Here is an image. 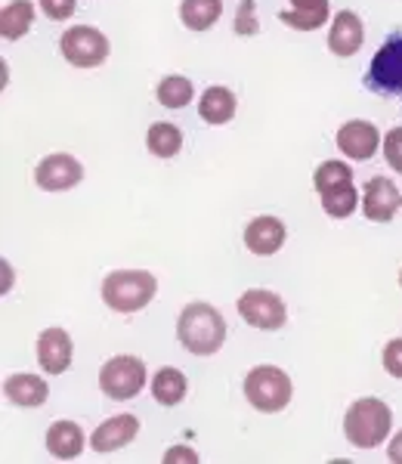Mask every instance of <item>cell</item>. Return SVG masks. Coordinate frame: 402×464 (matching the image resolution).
Instances as JSON below:
<instances>
[{
    "label": "cell",
    "instance_id": "cell-1",
    "mask_svg": "<svg viewBox=\"0 0 402 464\" xmlns=\"http://www.w3.org/2000/svg\"><path fill=\"white\" fill-rule=\"evenodd\" d=\"M177 338L189 353L214 356L226 341V319L211 304H189L183 306L180 319H177Z\"/></svg>",
    "mask_w": 402,
    "mask_h": 464
},
{
    "label": "cell",
    "instance_id": "cell-2",
    "mask_svg": "<svg viewBox=\"0 0 402 464\" xmlns=\"http://www.w3.org/2000/svg\"><path fill=\"white\" fill-rule=\"evenodd\" d=\"M312 186L322 198V211L331 220H347L359 208V189H356L353 170L347 161H322L312 174Z\"/></svg>",
    "mask_w": 402,
    "mask_h": 464
},
{
    "label": "cell",
    "instance_id": "cell-3",
    "mask_svg": "<svg viewBox=\"0 0 402 464\" xmlns=\"http://www.w3.org/2000/svg\"><path fill=\"white\" fill-rule=\"evenodd\" d=\"M393 428V411L378 396H362L344 415V437L356 449H375L387 440Z\"/></svg>",
    "mask_w": 402,
    "mask_h": 464
},
{
    "label": "cell",
    "instance_id": "cell-4",
    "mask_svg": "<svg viewBox=\"0 0 402 464\" xmlns=\"http://www.w3.org/2000/svg\"><path fill=\"white\" fill-rule=\"evenodd\" d=\"M158 279L146 269H115L102 279V301L115 313H139L152 304Z\"/></svg>",
    "mask_w": 402,
    "mask_h": 464
},
{
    "label": "cell",
    "instance_id": "cell-5",
    "mask_svg": "<svg viewBox=\"0 0 402 464\" xmlns=\"http://www.w3.org/2000/svg\"><path fill=\"white\" fill-rule=\"evenodd\" d=\"M292 393H294L292 378L279 365H254L248 372V378H244V396H248V402L257 411H266V415L285 409L292 402Z\"/></svg>",
    "mask_w": 402,
    "mask_h": 464
},
{
    "label": "cell",
    "instance_id": "cell-6",
    "mask_svg": "<svg viewBox=\"0 0 402 464\" xmlns=\"http://www.w3.org/2000/svg\"><path fill=\"white\" fill-rule=\"evenodd\" d=\"M146 387V362L139 356H111L100 369V391L109 400H133Z\"/></svg>",
    "mask_w": 402,
    "mask_h": 464
},
{
    "label": "cell",
    "instance_id": "cell-7",
    "mask_svg": "<svg viewBox=\"0 0 402 464\" xmlns=\"http://www.w3.org/2000/svg\"><path fill=\"white\" fill-rule=\"evenodd\" d=\"M366 87L378 96L402 93V32L390 34L375 53L366 74Z\"/></svg>",
    "mask_w": 402,
    "mask_h": 464
},
{
    "label": "cell",
    "instance_id": "cell-8",
    "mask_svg": "<svg viewBox=\"0 0 402 464\" xmlns=\"http://www.w3.org/2000/svg\"><path fill=\"white\" fill-rule=\"evenodd\" d=\"M59 50L74 69H96L109 59V37L93 25H72L59 41Z\"/></svg>",
    "mask_w": 402,
    "mask_h": 464
},
{
    "label": "cell",
    "instance_id": "cell-9",
    "mask_svg": "<svg viewBox=\"0 0 402 464\" xmlns=\"http://www.w3.org/2000/svg\"><path fill=\"white\" fill-rule=\"evenodd\" d=\"M238 313L248 322L251 328H260V332H279L288 322V310L285 301H282L275 291L266 288H248L242 297H238Z\"/></svg>",
    "mask_w": 402,
    "mask_h": 464
},
{
    "label": "cell",
    "instance_id": "cell-10",
    "mask_svg": "<svg viewBox=\"0 0 402 464\" xmlns=\"http://www.w3.org/2000/svg\"><path fill=\"white\" fill-rule=\"evenodd\" d=\"M81 179H84V164L74 159V155H65V152L47 155V159L34 168V183L41 186L43 192L74 189Z\"/></svg>",
    "mask_w": 402,
    "mask_h": 464
},
{
    "label": "cell",
    "instance_id": "cell-11",
    "mask_svg": "<svg viewBox=\"0 0 402 464\" xmlns=\"http://www.w3.org/2000/svg\"><path fill=\"white\" fill-rule=\"evenodd\" d=\"M399 208H402V196L397 183L387 177H371L366 189H362V214L371 223H390Z\"/></svg>",
    "mask_w": 402,
    "mask_h": 464
},
{
    "label": "cell",
    "instance_id": "cell-12",
    "mask_svg": "<svg viewBox=\"0 0 402 464\" xmlns=\"http://www.w3.org/2000/svg\"><path fill=\"white\" fill-rule=\"evenodd\" d=\"M338 149L353 161H368L381 149V130L371 121H347L338 130Z\"/></svg>",
    "mask_w": 402,
    "mask_h": 464
},
{
    "label": "cell",
    "instance_id": "cell-13",
    "mask_svg": "<svg viewBox=\"0 0 402 464\" xmlns=\"http://www.w3.org/2000/svg\"><path fill=\"white\" fill-rule=\"evenodd\" d=\"M37 362H41V369L47 372V375H62V372H69L72 365V334L65 332V328H47V332H41V338H37Z\"/></svg>",
    "mask_w": 402,
    "mask_h": 464
},
{
    "label": "cell",
    "instance_id": "cell-14",
    "mask_svg": "<svg viewBox=\"0 0 402 464\" xmlns=\"http://www.w3.org/2000/svg\"><path fill=\"white\" fill-rule=\"evenodd\" d=\"M139 433V418L137 415H115L106 418L93 433H91V449L100 455L118 452V449L130 446Z\"/></svg>",
    "mask_w": 402,
    "mask_h": 464
},
{
    "label": "cell",
    "instance_id": "cell-15",
    "mask_svg": "<svg viewBox=\"0 0 402 464\" xmlns=\"http://www.w3.org/2000/svg\"><path fill=\"white\" fill-rule=\"evenodd\" d=\"M285 238H288L285 223L273 214L254 217V220L244 227V245H248V251L257 254V257H270V254H275L282 245H285Z\"/></svg>",
    "mask_w": 402,
    "mask_h": 464
},
{
    "label": "cell",
    "instance_id": "cell-16",
    "mask_svg": "<svg viewBox=\"0 0 402 464\" xmlns=\"http://www.w3.org/2000/svg\"><path fill=\"white\" fill-rule=\"evenodd\" d=\"M362 41H366V28H362V19L356 16L353 10H340L334 22L329 25V50L334 56L349 59L353 53H359Z\"/></svg>",
    "mask_w": 402,
    "mask_h": 464
},
{
    "label": "cell",
    "instance_id": "cell-17",
    "mask_svg": "<svg viewBox=\"0 0 402 464\" xmlns=\"http://www.w3.org/2000/svg\"><path fill=\"white\" fill-rule=\"evenodd\" d=\"M4 396L13 402V406L34 409V406H43V402H47L50 387H47V381H43V378L28 375V372H19V375L4 381Z\"/></svg>",
    "mask_w": 402,
    "mask_h": 464
},
{
    "label": "cell",
    "instance_id": "cell-18",
    "mask_svg": "<svg viewBox=\"0 0 402 464\" xmlns=\"http://www.w3.org/2000/svg\"><path fill=\"white\" fill-rule=\"evenodd\" d=\"M47 452L53 455L59 461H72L78 459L81 452H84L87 440H84V430L78 428L74 421H53L47 430Z\"/></svg>",
    "mask_w": 402,
    "mask_h": 464
},
{
    "label": "cell",
    "instance_id": "cell-19",
    "mask_svg": "<svg viewBox=\"0 0 402 464\" xmlns=\"http://www.w3.org/2000/svg\"><path fill=\"white\" fill-rule=\"evenodd\" d=\"M279 19L294 32H316L329 22V0H292V10H282Z\"/></svg>",
    "mask_w": 402,
    "mask_h": 464
},
{
    "label": "cell",
    "instance_id": "cell-20",
    "mask_svg": "<svg viewBox=\"0 0 402 464\" xmlns=\"http://www.w3.org/2000/svg\"><path fill=\"white\" fill-rule=\"evenodd\" d=\"M238 109V100L229 87H207L198 100V115L207 124H229Z\"/></svg>",
    "mask_w": 402,
    "mask_h": 464
},
{
    "label": "cell",
    "instance_id": "cell-21",
    "mask_svg": "<svg viewBox=\"0 0 402 464\" xmlns=\"http://www.w3.org/2000/svg\"><path fill=\"white\" fill-rule=\"evenodd\" d=\"M34 25V0H13L0 10V34L4 41H19Z\"/></svg>",
    "mask_w": 402,
    "mask_h": 464
},
{
    "label": "cell",
    "instance_id": "cell-22",
    "mask_svg": "<svg viewBox=\"0 0 402 464\" xmlns=\"http://www.w3.org/2000/svg\"><path fill=\"white\" fill-rule=\"evenodd\" d=\"M186 391H189V381H186V375L180 369H174V365H168V369L155 372L152 378V396L158 406H180Z\"/></svg>",
    "mask_w": 402,
    "mask_h": 464
},
{
    "label": "cell",
    "instance_id": "cell-23",
    "mask_svg": "<svg viewBox=\"0 0 402 464\" xmlns=\"http://www.w3.org/2000/svg\"><path fill=\"white\" fill-rule=\"evenodd\" d=\"M223 16V0H183L180 19L189 32H207Z\"/></svg>",
    "mask_w": 402,
    "mask_h": 464
},
{
    "label": "cell",
    "instance_id": "cell-24",
    "mask_svg": "<svg viewBox=\"0 0 402 464\" xmlns=\"http://www.w3.org/2000/svg\"><path fill=\"white\" fill-rule=\"evenodd\" d=\"M146 149L155 155V159H174V155L183 149V130L170 121L152 124L146 133Z\"/></svg>",
    "mask_w": 402,
    "mask_h": 464
},
{
    "label": "cell",
    "instance_id": "cell-25",
    "mask_svg": "<svg viewBox=\"0 0 402 464\" xmlns=\"http://www.w3.org/2000/svg\"><path fill=\"white\" fill-rule=\"evenodd\" d=\"M155 93H158V102L165 109H186L192 102V93H196V90H192V81L183 78V74H168Z\"/></svg>",
    "mask_w": 402,
    "mask_h": 464
},
{
    "label": "cell",
    "instance_id": "cell-26",
    "mask_svg": "<svg viewBox=\"0 0 402 464\" xmlns=\"http://www.w3.org/2000/svg\"><path fill=\"white\" fill-rule=\"evenodd\" d=\"M254 0H242V6H238L235 13V22H233V32L242 34V37H251L260 32V22L254 19Z\"/></svg>",
    "mask_w": 402,
    "mask_h": 464
},
{
    "label": "cell",
    "instance_id": "cell-27",
    "mask_svg": "<svg viewBox=\"0 0 402 464\" xmlns=\"http://www.w3.org/2000/svg\"><path fill=\"white\" fill-rule=\"evenodd\" d=\"M384 159L397 174H402V127H393L384 137Z\"/></svg>",
    "mask_w": 402,
    "mask_h": 464
},
{
    "label": "cell",
    "instance_id": "cell-28",
    "mask_svg": "<svg viewBox=\"0 0 402 464\" xmlns=\"http://www.w3.org/2000/svg\"><path fill=\"white\" fill-rule=\"evenodd\" d=\"M43 10V16L53 19V22H65L74 16V10H78V0H37Z\"/></svg>",
    "mask_w": 402,
    "mask_h": 464
},
{
    "label": "cell",
    "instance_id": "cell-29",
    "mask_svg": "<svg viewBox=\"0 0 402 464\" xmlns=\"http://www.w3.org/2000/svg\"><path fill=\"white\" fill-rule=\"evenodd\" d=\"M384 369L390 372L393 378H399L402 381V338H393V341H387V347H384Z\"/></svg>",
    "mask_w": 402,
    "mask_h": 464
},
{
    "label": "cell",
    "instance_id": "cell-30",
    "mask_svg": "<svg viewBox=\"0 0 402 464\" xmlns=\"http://www.w3.org/2000/svg\"><path fill=\"white\" fill-rule=\"evenodd\" d=\"M165 461L168 464H174V461H198V455L192 452V449H186V446H174V449H168V452H165Z\"/></svg>",
    "mask_w": 402,
    "mask_h": 464
},
{
    "label": "cell",
    "instance_id": "cell-31",
    "mask_svg": "<svg viewBox=\"0 0 402 464\" xmlns=\"http://www.w3.org/2000/svg\"><path fill=\"white\" fill-rule=\"evenodd\" d=\"M387 459L393 464H402V430L390 440V446H387Z\"/></svg>",
    "mask_w": 402,
    "mask_h": 464
},
{
    "label": "cell",
    "instance_id": "cell-32",
    "mask_svg": "<svg viewBox=\"0 0 402 464\" xmlns=\"http://www.w3.org/2000/svg\"><path fill=\"white\" fill-rule=\"evenodd\" d=\"M399 288H402V273H399Z\"/></svg>",
    "mask_w": 402,
    "mask_h": 464
}]
</instances>
